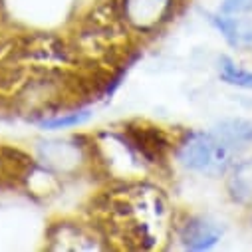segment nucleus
Wrapping results in <instances>:
<instances>
[{"instance_id": "nucleus-5", "label": "nucleus", "mask_w": 252, "mask_h": 252, "mask_svg": "<svg viewBox=\"0 0 252 252\" xmlns=\"http://www.w3.org/2000/svg\"><path fill=\"white\" fill-rule=\"evenodd\" d=\"M129 137L135 145V149L147 159V161H161L165 157V151L169 149V141L165 133L157 127H129Z\"/></svg>"}, {"instance_id": "nucleus-3", "label": "nucleus", "mask_w": 252, "mask_h": 252, "mask_svg": "<svg viewBox=\"0 0 252 252\" xmlns=\"http://www.w3.org/2000/svg\"><path fill=\"white\" fill-rule=\"evenodd\" d=\"M173 0H123V16L133 28L149 32L169 18Z\"/></svg>"}, {"instance_id": "nucleus-4", "label": "nucleus", "mask_w": 252, "mask_h": 252, "mask_svg": "<svg viewBox=\"0 0 252 252\" xmlns=\"http://www.w3.org/2000/svg\"><path fill=\"white\" fill-rule=\"evenodd\" d=\"M222 236V228L209 219H191L181 230V242L189 250H209Z\"/></svg>"}, {"instance_id": "nucleus-7", "label": "nucleus", "mask_w": 252, "mask_h": 252, "mask_svg": "<svg viewBox=\"0 0 252 252\" xmlns=\"http://www.w3.org/2000/svg\"><path fill=\"white\" fill-rule=\"evenodd\" d=\"M215 133L232 149L252 143V123L246 119H224L217 125Z\"/></svg>"}, {"instance_id": "nucleus-8", "label": "nucleus", "mask_w": 252, "mask_h": 252, "mask_svg": "<svg viewBox=\"0 0 252 252\" xmlns=\"http://www.w3.org/2000/svg\"><path fill=\"white\" fill-rule=\"evenodd\" d=\"M219 76L222 82L236 86V88H244V90H252V72L236 66L234 62L226 56H222L219 60Z\"/></svg>"}, {"instance_id": "nucleus-6", "label": "nucleus", "mask_w": 252, "mask_h": 252, "mask_svg": "<svg viewBox=\"0 0 252 252\" xmlns=\"http://www.w3.org/2000/svg\"><path fill=\"white\" fill-rule=\"evenodd\" d=\"M226 187L232 201L240 205H252V157L232 165Z\"/></svg>"}, {"instance_id": "nucleus-2", "label": "nucleus", "mask_w": 252, "mask_h": 252, "mask_svg": "<svg viewBox=\"0 0 252 252\" xmlns=\"http://www.w3.org/2000/svg\"><path fill=\"white\" fill-rule=\"evenodd\" d=\"M234 149L217 133H191L181 145L179 157L185 167L203 175H220L232 163Z\"/></svg>"}, {"instance_id": "nucleus-9", "label": "nucleus", "mask_w": 252, "mask_h": 252, "mask_svg": "<svg viewBox=\"0 0 252 252\" xmlns=\"http://www.w3.org/2000/svg\"><path fill=\"white\" fill-rule=\"evenodd\" d=\"M88 119V113H62L60 117L54 119H46L44 121V127L48 129H64V127H72V125H80Z\"/></svg>"}, {"instance_id": "nucleus-1", "label": "nucleus", "mask_w": 252, "mask_h": 252, "mask_svg": "<svg viewBox=\"0 0 252 252\" xmlns=\"http://www.w3.org/2000/svg\"><path fill=\"white\" fill-rule=\"evenodd\" d=\"M105 215L111 236L125 248H151L167 228V203L151 189H133L113 197Z\"/></svg>"}, {"instance_id": "nucleus-10", "label": "nucleus", "mask_w": 252, "mask_h": 252, "mask_svg": "<svg viewBox=\"0 0 252 252\" xmlns=\"http://www.w3.org/2000/svg\"><path fill=\"white\" fill-rule=\"evenodd\" d=\"M248 8H252V0H224L222 2V14H240V12H246Z\"/></svg>"}]
</instances>
